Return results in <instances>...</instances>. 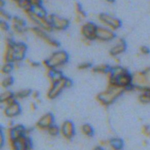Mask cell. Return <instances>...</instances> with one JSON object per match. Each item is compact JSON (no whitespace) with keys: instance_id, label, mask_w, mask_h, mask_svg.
<instances>
[{"instance_id":"1","label":"cell","mask_w":150,"mask_h":150,"mask_svg":"<svg viewBox=\"0 0 150 150\" xmlns=\"http://www.w3.org/2000/svg\"><path fill=\"white\" fill-rule=\"evenodd\" d=\"M126 91L124 88L117 85L108 84L106 89L103 92H100L97 95V100L100 105L104 106H108L115 102L123 92Z\"/></svg>"},{"instance_id":"2","label":"cell","mask_w":150,"mask_h":150,"mask_svg":"<svg viewBox=\"0 0 150 150\" xmlns=\"http://www.w3.org/2000/svg\"><path fill=\"white\" fill-rule=\"evenodd\" d=\"M69 60V55L66 51H56L43 62V65L46 69H59L64 65Z\"/></svg>"},{"instance_id":"3","label":"cell","mask_w":150,"mask_h":150,"mask_svg":"<svg viewBox=\"0 0 150 150\" xmlns=\"http://www.w3.org/2000/svg\"><path fill=\"white\" fill-rule=\"evenodd\" d=\"M72 84H73L72 81L64 76L57 81L51 83V86H50L48 90V93H47V97L50 100L55 99L61 95V93L64 89L70 87Z\"/></svg>"},{"instance_id":"4","label":"cell","mask_w":150,"mask_h":150,"mask_svg":"<svg viewBox=\"0 0 150 150\" xmlns=\"http://www.w3.org/2000/svg\"><path fill=\"white\" fill-rule=\"evenodd\" d=\"M26 15L27 16L28 18L36 26V27L43 29V30L46 31L48 32H51L53 30L51 22L48 19V16L46 18L41 17V16H39L32 13V10L29 13H26Z\"/></svg>"},{"instance_id":"5","label":"cell","mask_w":150,"mask_h":150,"mask_svg":"<svg viewBox=\"0 0 150 150\" xmlns=\"http://www.w3.org/2000/svg\"><path fill=\"white\" fill-rule=\"evenodd\" d=\"M11 150H32V142L28 135L16 139L8 140Z\"/></svg>"},{"instance_id":"6","label":"cell","mask_w":150,"mask_h":150,"mask_svg":"<svg viewBox=\"0 0 150 150\" xmlns=\"http://www.w3.org/2000/svg\"><path fill=\"white\" fill-rule=\"evenodd\" d=\"M99 21L103 24V26L108 27L112 30L116 31L120 29L122 26V22L117 18L108 14V13H101L98 16Z\"/></svg>"},{"instance_id":"7","label":"cell","mask_w":150,"mask_h":150,"mask_svg":"<svg viewBox=\"0 0 150 150\" xmlns=\"http://www.w3.org/2000/svg\"><path fill=\"white\" fill-rule=\"evenodd\" d=\"M98 26L93 22H86L82 25L81 28V34L83 37V40L86 42H91L94 40L97 39V29Z\"/></svg>"},{"instance_id":"8","label":"cell","mask_w":150,"mask_h":150,"mask_svg":"<svg viewBox=\"0 0 150 150\" xmlns=\"http://www.w3.org/2000/svg\"><path fill=\"white\" fill-rule=\"evenodd\" d=\"M30 32L32 34H34V35L38 38L39 39L42 40L43 42H45V43L48 44L49 46L53 47V48H58L59 47V42L57 40L53 39L51 36L48 35V32L43 30L42 29H40L38 27H32L30 29Z\"/></svg>"},{"instance_id":"9","label":"cell","mask_w":150,"mask_h":150,"mask_svg":"<svg viewBox=\"0 0 150 150\" xmlns=\"http://www.w3.org/2000/svg\"><path fill=\"white\" fill-rule=\"evenodd\" d=\"M48 19L51 22L53 30L54 29L57 31L65 30L70 26V21L68 19L59 16L57 15H51L48 16Z\"/></svg>"},{"instance_id":"10","label":"cell","mask_w":150,"mask_h":150,"mask_svg":"<svg viewBox=\"0 0 150 150\" xmlns=\"http://www.w3.org/2000/svg\"><path fill=\"white\" fill-rule=\"evenodd\" d=\"M27 47L23 42H14L13 44V63H20L26 57Z\"/></svg>"},{"instance_id":"11","label":"cell","mask_w":150,"mask_h":150,"mask_svg":"<svg viewBox=\"0 0 150 150\" xmlns=\"http://www.w3.org/2000/svg\"><path fill=\"white\" fill-rule=\"evenodd\" d=\"M115 31L104 26H98L96 40L102 41V42H110L115 39Z\"/></svg>"},{"instance_id":"12","label":"cell","mask_w":150,"mask_h":150,"mask_svg":"<svg viewBox=\"0 0 150 150\" xmlns=\"http://www.w3.org/2000/svg\"><path fill=\"white\" fill-rule=\"evenodd\" d=\"M60 134L66 140H71L76 134V128L73 122L66 120L60 127Z\"/></svg>"},{"instance_id":"13","label":"cell","mask_w":150,"mask_h":150,"mask_svg":"<svg viewBox=\"0 0 150 150\" xmlns=\"http://www.w3.org/2000/svg\"><path fill=\"white\" fill-rule=\"evenodd\" d=\"M54 124V117L51 113L43 114L36 123V127L39 130H46Z\"/></svg>"},{"instance_id":"14","label":"cell","mask_w":150,"mask_h":150,"mask_svg":"<svg viewBox=\"0 0 150 150\" xmlns=\"http://www.w3.org/2000/svg\"><path fill=\"white\" fill-rule=\"evenodd\" d=\"M29 134V130L25 128L21 125H12L7 130V136H8V140L16 139L19 137Z\"/></svg>"},{"instance_id":"15","label":"cell","mask_w":150,"mask_h":150,"mask_svg":"<svg viewBox=\"0 0 150 150\" xmlns=\"http://www.w3.org/2000/svg\"><path fill=\"white\" fill-rule=\"evenodd\" d=\"M21 113V107L17 100L13 101L11 103L4 106V114L7 118H15L18 117Z\"/></svg>"},{"instance_id":"16","label":"cell","mask_w":150,"mask_h":150,"mask_svg":"<svg viewBox=\"0 0 150 150\" xmlns=\"http://www.w3.org/2000/svg\"><path fill=\"white\" fill-rule=\"evenodd\" d=\"M11 29L13 32L17 35H23L26 29V23L23 18L18 16L12 17L11 20Z\"/></svg>"},{"instance_id":"17","label":"cell","mask_w":150,"mask_h":150,"mask_svg":"<svg viewBox=\"0 0 150 150\" xmlns=\"http://www.w3.org/2000/svg\"><path fill=\"white\" fill-rule=\"evenodd\" d=\"M100 146H109L111 150H122L124 147V142L120 138H113L106 141H100L99 142Z\"/></svg>"},{"instance_id":"18","label":"cell","mask_w":150,"mask_h":150,"mask_svg":"<svg viewBox=\"0 0 150 150\" xmlns=\"http://www.w3.org/2000/svg\"><path fill=\"white\" fill-rule=\"evenodd\" d=\"M126 49H127V44H126V42L123 40L120 39L117 40L116 44H114V46L111 47L109 52L110 54L113 57L115 58V57L120 56V54H123L126 51Z\"/></svg>"},{"instance_id":"19","label":"cell","mask_w":150,"mask_h":150,"mask_svg":"<svg viewBox=\"0 0 150 150\" xmlns=\"http://www.w3.org/2000/svg\"><path fill=\"white\" fill-rule=\"evenodd\" d=\"M48 70V77L51 83L57 81L64 77L62 73L59 69H47Z\"/></svg>"},{"instance_id":"20","label":"cell","mask_w":150,"mask_h":150,"mask_svg":"<svg viewBox=\"0 0 150 150\" xmlns=\"http://www.w3.org/2000/svg\"><path fill=\"white\" fill-rule=\"evenodd\" d=\"M75 13H76V21L77 23H80L81 21L86 18V13L82 9L81 5L79 3L75 4Z\"/></svg>"},{"instance_id":"21","label":"cell","mask_w":150,"mask_h":150,"mask_svg":"<svg viewBox=\"0 0 150 150\" xmlns=\"http://www.w3.org/2000/svg\"><path fill=\"white\" fill-rule=\"evenodd\" d=\"M81 131L86 137L91 138L94 136V129L90 125L83 124L81 127Z\"/></svg>"},{"instance_id":"22","label":"cell","mask_w":150,"mask_h":150,"mask_svg":"<svg viewBox=\"0 0 150 150\" xmlns=\"http://www.w3.org/2000/svg\"><path fill=\"white\" fill-rule=\"evenodd\" d=\"M111 69V67L108 65V64H100V65L96 66V67H94L92 69V71L94 73H100V74H105L106 75L108 73V71Z\"/></svg>"},{"instance_id":"23","label":"cell","mask_w":150,"mask_h":150,"mask_svg":"<svg viewBox=\"0 0 150 150\" xmlns=\"http://www.w3.org/2000/svg\"><path fill=\"white\" fill-rule=\"evenodd\" d=\"M32 12L38 16H41V17H48V13H47L46 10L44 8L42 5H38L33 7L32 9Z\"/></svg>"},{"instance_id":"24","label":"cell","mask_w":150,"mask_h":150,"mask_svg":"<svg viewBox=\"0 0 150 150\" xmlns=\"http://www.w3.org/2000/svg\"><path fill=\"white\" fill-rule=\"evenodd\" d=\"M31 95H32V92L29 89H22V90L17 92L16 93H14L15 98L17 100H21L28 98Z\"/></svg>"},{"instance_id":"25","label":"cell","mask_w":150,"mask_h":150,"mask_svg":"<svg viewBox=\"0 0 150 150\" xmlns=\"http://www.w3.org/2000/svg\"><path fill=\"white\" fill-rule=\"evenodd\" d=\"M14 64L12 62H4L1 68V73L4 75H10L12 70L14 69Z\"/></svg>"},{"instance_id":"26","label":"cell","mask_w":150,"mask_h":150,"mask_svg":"<svg viewBox=\"0 0 150 150\" xmlns=\"http://www.w3.org/2000/svg\"><path fill=\"white\" fill-rule=\"evenodd\" d=\"M13 79L11 76L10 75H5L4 79L1 80V85L3 88L4 89H7V88L10 87L11 85H13Z\"/></svg>"},{"instance_id":"27","label":"cell","mask_w":150,"mask_h":150,"mask_svg":"<svg viewBox=\"0 0 150 150\" xmlns=\"http://www.w3.org/2000/svg\"><path fill=\"white\" fill-rule=\"evenodd\" d=\"M47 133H48L49 136L55 137V136H57L59 134H60V127L54 124L47 130Z\"/></svg>"},{"instance_id":"28","label":"cell","mask_w":150,"mask_h":150,"mask_svg":"<svg viewBox=\"0 0 150 150\" xmlns=\"http://www.w3.org/2000/svg\"><path fill=\"white\" fill-rule=\"evenodd\" d=\"M144 73L145 79H146V86L148 88H150V67L146 68V70H144Z\"/></svg>"},{"instance_id":"29","label":"cell","mask_w":150,"mask_h":150,"mask_svg":"<svg viewBox=\"0 0 150 150\" xmlns=\"http://www.w3.org/2000/svg\"><path fill=\"white\" fill-rule=\"evenodd\" d=\"M0 16H1V18H2V21H10L12 18L11 16H10L7 12L4 11L3 10H1V11H0Z\"/></svg>"},{"instance_id":"30","label":"cell","mask_w":150,"mask_h":150,"mask_svg":"<svg viewBox=\"0 0 150 150\" xmlns=\"http://www.w3.org/2000/svg\"><path fill=\"white\" fill-rule=\"evenodd\" d=\"M142 133L146 138H150V127L147 125H144L142 127Z\"/></svg>"},{"instance_id":"31","label":"cell","mask_w":150,"mask_h":150,"mask_svg":"<svg viewBox=\"0 0 150 150\" xmlns=\"http://www.w3.org/2000/svg\"><path fill=\"white\" fill-rule=\"evenodd\" d=\"M91 67H92V64L89 62L81 63V64L78 66V68H79V70H87V69L91 68Z\"/></svg>"},{"instance_id":"32","label":"cell","mask_w":150,"mask_h":150,"mask_svg":"<svg viewBox=\"0 0 150 150\" xmlns=\"http://www.w3.org/2000/svg\"><path fill=\"white\" fill-rule=\"evenodd\" d=\"M0 28L2 31H4V32H7V31L9 30L10 29V26H9L7 21H1L0 22Z\"/></svg>"},{"instance_id":"33","label":"cell","mask_w":150,"mask_h":150,"mask_svg":"<svg viewBox=\"0 0 150 150\" xmlns=\"http://www.w3.org/2000/svg\"><path fill=\"white\" fill-rule=\"evenodd\" d=\"M139 51H140V53L142 54V55H148V54L150 53L149 48H148V47L144 46V45L141 47Z\"/></svg>"},{"instance_id":"34","label":"cell","mask_w":150,"mask_h":150,"mask_svg":"<svg viewBox=\"0 0 150 150\" xmlns=\"http://www.w3.org/2000/svg\"><path fill=\"white\" fill-rule=\"evenodd\" d=\"M30 4H32V7H35V6L42 5V0H29Z\"/></svg>"},{"instance_id":"35","label":"cell","mask_w":150,"mask_h":150,"mask_svg":"<svg viewBox=\"0 0 150 150\" xmlns=\"http://www.w3.org/2000/svg\"><path fill=\"white\" fill-rule=\"evenodd\" d=\"M4 133H3L2 130H1V133H0V145H1V147H2L4 146Z\"/></svg>"},{"instance_id":"36","label":"cell","mask_w":150,"mask_h":150,"mask_svg":"<svg viewBox=\"0 0 150 150\" xmlns=\"http://www.w3.org/2000/svg\"><path fill=\"white\" fill-rule=\"evenodd\" d=\"M29 108H30L32 111H36V108H37L36 103H32L30 104V105H29Z\"/></svg>"},{"instance_id":"37","label":"cell","mask_w":150,"mask_h":150,"mask_svg":"<svg viewBox=\"0 0 150 150\" xmlns=\"http://www.w3.org/2000/svg\"><path fill=\"white\" fill-rule=\"evenodd\" d=\"M28 64L30 66H32V67H37V66H38V63L35 62L28 61Z\"/></svg>"},{"instance_id":"38","label":"cell","mask_w":150,"mask_h":150,"mask_svg":"<svg viewBox=\"0 0 150 150\" xmlns=\"http://www.w3.org/2000/svg\"><path fill=\"white\" fill-rule=\"evenodd\" d=\"M93 150H104V149H103V148L102 147V146H97V147H95Z\"/></svg>"},{"instance_id":"39","label":"cell","mask_w":150,"mask_h":150,"mask_svg":"<svg viewBox=\"0 0 150 150\" xmlns=\"http://www.w3.org/2000/svg\"><path fill=\"white\" fill-rule=\"evenodd\" d=\"M105 1L108 3H113L115 0H105Z\"/></svg>"},{"instance_id":"40","label":"cell","mask_w":150,"mask_h":150,"mask_svg":"<svg viewBox=\"0 0 150 150\" xmlns=\"http://www.w3.org/2000/svg\"><path fill=\"white\" fill-rule=\"evenodd\" d=\"M0 2H1V7H3V5H4V1H3V0H1V1H0Z\"/></svg>"}]
</instances>
